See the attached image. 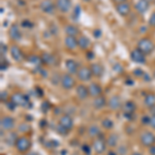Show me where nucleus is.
<instances>
[{"instance_id":"1","label":"nucleus","mask_w":155,"mask_h":155,"mask_svg":"<svg viewBox=\"0 0 155 155\" xmlns=\"http://www.w3.org/2000/svg\"><path fill=\"white\" fill-rule=\"evenodd\" d=\"M155 45L149 37H143L137 41V49L141 50L145 55H149L154 51Z\"/></svg>"},{"instance_id":"2","label":"nucleus","mask_w":155,"mask_h":155,"mask_svg":"<svg viewBox=\"0 0 155 155\" xmlns=\"http://www.w3.org/2000/svg\"><path fill=\"white\" fill-rule=\"evenodd\" d=\"M15 147H16V149L18 150L20 153L25 154L31 148V140L27 137H19Z\"/></svg>"},{"instance_id":"3","label":"nucleus","mask_w":155,"mask_h":155,"mask_svg":"<svg viewBox=\"0 0 155 155\" xmlns=\"http://www.w3.org/2000/svg\"><path fill=\"white\" fill-rule=\"evenodd\" d=\"M60 85L64 90H71L76 87V80L71 74H64L60 78Z\"/></svg>"},{"instance_id":"4","label":"nucleus","mask_w":155,"mask_h":155,"mask_svg":"<svg viewBox=\"0 0 155 155\" xmlns=\"http://www.w3.org/2000/svg\"><path fill=\"white\" fill-rule=\"evenodd\" d=\"M140 143L142 144V146L146 147V148L153 146V145H155V134L150 130L144 131L140 137Z\"/></svg>"},{"instance_id":"5","label":"nucleus","mask_w":155,"mask_h":155,"mask_svg":"<svg viewBox=\"0 0 155 155\" xmlns=\"http://www.w3.org/2000/svg\"><path fill=\"white\" fill-rule=\"evenodd\" d=\"M107 141L104 137H101V134L98 137H96L92 143V149L96 154H104V152L107 150Z\"/></svg>"},{"instance_id":"6","label":"nucleus","mask_w":155,"mask_h":155,"mask_svg":"<svg viewBox=\"0 0 155 155\" xmlns=\"http://www.w3.org/2000/svg\"><path fill=\"white\" fill-rule=\"evenodd\" d=\"M11 101L12 104H15L17 107H28L29 104V98L27 95H25L23 93H14L11 97Z\"/></svg>"},{"instance_id":"7","label":"nucleus","mask_w":155,"mask_h":155,"mask_svg":"<svg viewBox=\"0 0 155 155\" xmlns=\"http://www.w3.org/2000/svg\"><path fill=\"white\" fill-rule=\"evenodd\" d=\"M15 124H16V121L11 116H3L0 119V127L3 130H12L15 128Z\"/></svg>"},{"instance_id":"8","label":"nucleus","mask_w":155,"mask_h":155,"mask_svg":"<svg viewBox=\"0 0 155 155\" xmlns=\"http://www.w3.org/2000/svg\"><path fill=\"white\" fill-rule=\"evenodd\" d=\"M77 77L81 82H89L90 80L92 79V77H93V74H92L90 67L83 66L79 69V71H78V74H77Z\"/></svg>"},{"instance_id":"9","label":"nucleus","mask_w":155,"mask_h":155,"mask_svg":"<svg viewBox=\"0 0 155 155\" xmlns=\"http://www.w3.org/2000/svg\"><path fill=\"white\" fill-rule=\"evenodd\" d=\"M59 125H61L63 128H65L66 130L71 131L74 127V119L71 115L68 114H63L62 116H60L59 118Z\"/></svg>"},{"instance_id":"10","label":"nucleus","mask_w":155,"mask_h":155,"mask_svg":"<svg viewBox=\"0 0 155 155\" xmlns=\"http://www.w3.org/2000/svg\"><path fill=\"white\" fill-rule=\"evenodd\" d=\"M41 9L47 15H53L56 11V3H54L52 0H42L41 2Z\"/></svg>"},{"instance_id":"11","label":"nucleus","mask_w":155,"mask_h":155,"mask_svg":"<svg viewBox=\"0 0 155 155\" xmlns=\"http://www.w3.org/2000/svg\"><path fill=\"white\" fill-rule=\"evenodd\" d=\"M130 59L136 63L139 64H145L146 63V55H145L141 50L139 49H134L131 51L130 53Z\"/></svg>"},{"instance_id":"12","label":"nucleus","mask_w":155,"mask_h":155,"mask_svg":"<svg viewBox=\"0 0 155 155\" xmlns=\"http://www.w3.org/2000/svg\"><path fill=\"white\" fill-rule=\"evenodd\" d=\"M76 94L78 98L81 101H85L88 98V96H90L88 87L85 86L84 84H79L78 86H76Z\"/></svg>"},{"instance_id":"13","label":"nucleus","mask_w":155,"mask_h":155,"mask_svg":"<svg viewBox=\"0 0 155 155\" xmlns=\"http://www.w3.org/2000/svg\"><path fill=\"white\" fill-rule=\"evenodd\" d=\"M130 9H131V6L127 1L116 4V12L122 17H126L127 15L130 12Z\"/></svg>"},{"instance_id":"14","label":"nucleus","mask_w":155,"mask_h":155,"mask_svg":"<svg viewBox=\"0 0 155 155\" xmlns=\"http://www.w3.org/2000/svg\"><path fill=\"white\" fill-rule=\"evenodd\" d=\"M55 3H56L57 9L62 14L68 12L71 7V0H56Z\"/></svg>"},{"instance_id":"15","label":"nucleus","mask_w":155,"mask_h":155,"mask_svg":"<svg viewBox=\"0 0 155 155\" xmlns=\"http://www.w3.org/2000/svg\"><path fill=\"white\" fill-rule=\"evenodd\" d=\"M9 53H11L12 58L15 60L16 62H21L22 60L24 59V54L22 52V50L19 48L18 46L14 45V46L11 47L9 49Z\"/></svg>"},{"instance_id":"16","label":"nucleus","mask_w":155,"mask_h":155,"mask_svg":"<svg viewBox=\"0 0 155 155\" xmlns=\"http://www.w3.org/2000/svg\"><path fill=\"white\" fill-rule=\"evenodd\" d=\"M107 107L112 111H118L119 109L122 107V101L121 98L118 95H113L111 98L107 101Z\"/></svg>"},{"instance_id":"17","label":"nucleus","mask_w":155,"mask_h":155,"mask_svg":"<svg viewBox=\"0 0 155 155\" xmlns=\"http://www.w3.org/2000/svg\"><path fill=\"white\" fill-rule=\"evenodd\" d=\"M8 35L12 39V41H21L22 38V33L20 31V28L17 24H12L11 26V28L8 30Z\"/></svg>"},{"instance_id":"18","label":"nucleus","mask_w":155,"mask_h":155,"mask_svg":"<svg viewBox=\"0 0 155 155\" xmlns=\"http://www.w3.org/2000/svg\"><path fill=\"white\" fill-rule=\"evenodd\" d=\"M65 68L67 69V72L71 74H77L79 71V64L76 60L74 59H67L65 61Z\"/></svg>"},{"instance_id":"19","label":"nucleus","mask_w":155,"mask_h":155,"mask_svg":"<svg viewBox=\"0 0 155 155\" xmlns=\"http://www.w3.org/2000/svg\"><path fill=\"white\" fill-rule=\"evenodd\" d=\"M149 7L150 3L148 0H137L136 2V5H134V8L140 15H144L149 9Z\"/></svg>"},{"instance_id":"20","label":"nucleus","mask_w":155,"mask_h":155,"mask_svg":"<svg viewBox=\"0 0 155 155\" xmlns=\"http://www.w3.org/2000/svg\"><path fill=\"white\" fill-rule=\"evenodd\" d=\"M88 90H89V95L91 97H93V98L102 95V89H101V85L97 83L90 84L88 86Z\"/></svg>"},{"instance_id":"21","label":"nucleus","mask_w":155,"mask_h":155,"mask_svg":"<svg viewBox=\"0 0 155 155\" xmlns=\"http://www.w3.org/2000/svg\"><path fill=\"white\" fill-rule=\"evenodd\" d=\"M64 45H65L66 49L69 50V51H74L76 50L79 45H78V38L76 36H69L67 35L64 39Z\"/></svg>"},{"instance_id":"22","label":"nucleus","mask_w":155,"mask_h":155,"mask_svg":"<svg viewBox=\"0 0 155 155\" xmlns=\"http://www.w3.org/2000/svg\"><path fill=\"white\" fill-rule=\"evenodd\" d=\"M107 104V98L104 95L95 97V98L93 99V102H92V106H93V107L95 110L104 109Z\"/></svg>"},{"instance_id":"23","label":"nucleus","mask_w":155,"mask_h":155,"mask_svg":"<svg viewBox=\"0 0 155 155\" xmlns=\"http://www.w3.org/2000/svg\"><path fill=\"white\" fill-rule=\"evenodd\" d=\"M41 62L46 65H54L56 63V58L53 54L48 53V52H45V53L41 54Z\"/></svg>"},{"instance_id":"24","label":"nucleus","mask_w":155,"mask_h":155,"mask_svg":"<svg viewBox=\"0 0 155 155\" xmlns=\"http://www.w3.org/2000/svg\"><path fill=\"white\" fill-rule=\"evenodd\" d=\"M122 110H123L124 114H134L137 110V106L132 101H127L122 106Z\"/></svg>"},{"instance_id":"25","label":"nucleus","mask_w":155,"mask_h":155,"mask_svg":"<svg viewBox=\"0 0 155 155\" xmlns=\"http://www.w3.org/2000/svg\"><path fill=\"white\" fill-rule=\"evenodd\" d=\"M90 69H91L93 76L96 78H101L102 74H104V66L99 63H92L91 66H90Z\"/></svg>"},{"instance_id":"26","label":"nucleus","mask_w":155,"mask_h":155,"mask_svg":"<svg viewBox=\"0 0 155 155\" xmlns=\"http://www.w3.org/2000/svg\"><path fill=\"white\" fill-rule=\"evenodd\" d=\"M78 45H79V48L82 50H88L91 42H90V39L87 36L81 35L78 38Z\"/></svg>"},{"instance_id":"27","label":"nucleus","mask_w":155,"mask_h":155,"mask_svg":"<svg viewBox=\"0 0 155 155\" xmlns=\"http://www.w3.org/2000/svg\"><path fill=\"white\" fill-rule=\"evenodd\" d=\"M106 141H107V147H110V148H115V147H117V145H118L119 137L116 134H111L107 137Z\"/></svg>"},{"instance_id":"28","label":"nucleus","mask_w":155,"mask_h":155,"mask_svg":"<svg viewBox=\"0 0 155 155\" xmlns=\"http://www.w3.org/2000/svg\"><path fill=\"white\" fill-rule=\"evenodd\" d=\"M101 134V130L97 125H90L88 127V136L92 139H96Z\"/></svg>"},{"instance_id":"29","label":"nucleus","mask_w":155,"mask_h":155,"mask_svg":"<svg viewBox=\"0 0 155 155\" xmlns=\"http://www.w3.org/2000/svg\"><path fill=\"white\" fill-rule=\"evenodd\" d=\"M64 31H65L66 35H69V36H77L80 34V30L77 28L74 25H66L65 27H64Z\"/></svg>"},{"instance_id":"30","label":"nucleus","mask_w":155,"mask_h":155,"mask_svg":"<svg viewBox=\"0 0 155 155\" xmlns=\"http://www.w3.org/2000/svg\"><path fill=\"white\" fill-rule=\"evenodd\" d=\"M144 104L147 107H155V94L154 93H149L145 96L144 98Z\"/></svg>"},{"instance_id":"31","label":"nucleus","mask_w":155,"mask_h":155,"mask_svg":"<svg viewBox=\"0 0 155 155\" xmlns=\"http://www.w3.org/2000/svg\"><path fill=\"white\" fill-rule=\"evenodd\" d=\"M18 139H19V137L17 136V134L11 132V134H8L5 137H4V141H5V143L8 145V146H15Z\"/></svg>"},{"instance_id":"32","label":"nucleus","mask_w":155,"mask_h":155,"mask_svg":"<svg viewBox=\"0 0 155 155\" xmlns=\"http://www.w3.org/2000/svg\"><path fill=\"white\" fill-rule=\"evenodd\" d=\"M101 127H102V128H104V129H107V130H110V129H112L114 127L113 120L110 119V118H104L101 121Z\"/></svg>"},{"instance_id":"33","label":"nucleus","mask_w":155,"mask_h":155,"mask_svg":"<svg viewBox=\"0 0 155 155\" xmlns=\"http://www.w3.org/2000/svg\"><path fill=\"white\" fill-rule=\"evenodd\" d=\"M28 61L31 62V63H34V64H41V63H42V62H41V57H38V56H36V55H31V56H29Z\"/></svg>"},{"instance_id":"34","label":"nucleus","mask_w":155,"mask_h":155,"mask_svg":"<svg viewBox=\"0 0 155 155\" xmlns=\"http://www.w3.org/2000/svg\"><path fill=\"white\" fill-rule=\"evenodd\" d=\"M30 130V125H28L27 123H22L20 124L19 126V131L21 132V134H26V132H28Z\"/></svg>"},{"instance_id":"35","label":"nucleus","mask_w":155,"mask_h":155,"mask_svg":"<svg viewBox=\"0 0 155 155\" xmlns=\"http://www.w3.org/2000/svg\"><path fill=\"white\" fill-rule=\"evenodd\" d=\"M21 26L24 27V28H26V29L32 28V27H33V23H32L31 21H29V20H24V21L21 23Z\"/></svg>"},{"instance_id":"36","label":"nucleus","mask_w":155,"mask_h":155,"mask_svg":"<svg viewBox=\"0 0 155 155\" xmlns=\"http://www.w3.org/2000/svg\"><path fill=\"white\" fill-rule=\"evenodd\" d=\"M82 151L84 152V154H86V155H90V152H91V148H90L89 145L84 144L83 146H82Z\"/></svg>"},{"instance_id":"37","label":"nucleus","mask_w":155,"mask_h":155,"mask_svg":"<svg viewBox=\"0 0 155 155\" xmlns=\"http://www.w3.org/2000/svg\"><path fill=\"white\" fill-rule=\"evenodd\" d=\"M0 99H1L2 102H6L7 99H8V93L6 91H2L1 94H0Z\"/></svg>"},{"instance_id":"38","label":"nucleus","mask_w":155,"mask_h":155,"mask_svg":"<svg viewBox=\"0 0 155 155\" xmlns=\"http://www.w3.org/2000/svg\"><path fill=\"white\" fill-rule=\"evenodd\" d=\"M150 118H151V117L146 116V115L143 116V117H142V124H143V125H149V124H150Z\"/></svg>"},{"instance_id":"39","label":"nucleus","mask_w":155,"mask_h":155,"mask_svg":"<svg viewBox=\"0 0 155 155\" xmlns=\"http://www.w3.org/2000/svg\"><path fill=\"white\" fill-rule=\"evenodd\" d=\"M80 11H81V7H80L79 5L76 6V8H74V18L78 20L80 17Z\"/></svg>"},{"instance_id":"40","label":"nucleus","mask_w":155,"mask_h":155,"mask_svg":"<svg viewBox=\"0 0 155 155\" xmlns=\"http://www.w3.org/2000/svg\"><path fill=\"white\" fill-rule=\"evenodd\" d=\"M149 25L151 27H155V12L153 14L150 16V19H149Z\"/></svg>"},{"instance_id":"41","label":"nucleus","mask_w":155,"mask_h":155,"mask_svg":"<svg viewBox=\"0 0 155 155\" xmlns=\"http://www.w3.org/2000/svg\"><path fill=\"white\" fill-rule=\"evenodd\" d=\"M57 130H58L59 134H68V130H66L65 128H63L61 125H59L58 124V127H57Z\"/></svg>"},{"instance_id":"42","label":"nucleus","mask_w":155,"mask_h":155,"mask_svg":"<svg viewBox=\"0 0 155 155\" xmlns=\"http://www.w3.org/2000/svg\"><path fill=\"white\" fill-rule=\"evenodd\" d=\"M126 152H127V148L125 146H120V148L118 150V153L120 155H125Z\"/></svg>"},{"instance_id":"43","label":"nucleus","mask_w":155,"mask_h":155,"mask_svg":"<svg viewBox=\"0 0 155 155\" xmlns=\"http://www.w3.org/2000/svg\"><path fill=\"white\" fill-rule=\"evenodd\" d=\"M134 74L137 77H142V76H144V71H142L141 68H137L136 71H134Z\"/></svg>"},{"instance_id":"44","label":"nucleus","mask_w":155,"mask_h":155,"mask_svg":"<svg viewBox=\"0 0 155 155\" xmlns=\"http://www.w3.org/2000/svg\"><path fill=\"white\" fill-rule=\"evenodd\" d=\"M93 35H94V37H96V38H99V37L101 36V29H95L93 31Z\"/></svg>"},{"instance_id":"45","label":"nucleus","mask_w":155,"mask_h":155,"mask_svg":"<svg viewBox=\"0 0 155 155\" xmlns=\"http://www.w3.org/2000/svg\"><path fill=\"white\" fill-rule=\"evenodd\" d=\"M150 126L152 127L153 129H155V115H152L151 118H150Z\"/></svg>"},{"instance_id":"46","label":"nucleus","mask_w":155,"mask_h":155,"mask_svg":"<svg viewBox=\"0 0 155 155\" xmlns=\"http://www.w3.org/2000/svg\"><path fill=\"white\" fill-rule=\"evenodd\" d=\"M114 69L117 72H123V67H122V65H120V64H116L114 66Z\"/></svg>"},{"instance_id":"47","label":"nucleus","mask_w":155,"mask_h":155,"mask_svg":"<svg viewBox=\"0 0 155 155\" xmlns=\"http://www.w3.org/2000/svg\"><path fill=\"white\" fill-rule=\"evenodd\" d=\"M1 55H3V54H5L6 53V50H7V48H6V46H5V44H3V42H1Z\"/></svg>"},{"instance_id":"48","label":"nucleus","mask_w":155,"mask_h":155,"mask_svg":"<svg viewBox=\"0 0 155 155\" xmlns=\"http://www.w3.org/2000/svg\"><path fill=\"white\" fill-rule=\"evenodd\" d=\"M149 154L150 155H155V145H153V146L149 147Z\"/></svg>"},{"instance_id":"49","label":"nucleus","mask_w":155,"mask_h":155,"mask_svg":"<svg viewBox=\"0 0 155 155\" xmlns=\"http://www.w3.org/2000/svg\"><path fill=\"white\" fill-rule=\"evenodd\" d=\"M44 107H46V111H48V110H49L50 104H49V102H48V101L42 102V104H41V109H44Z\"/></svg>"},{"instance_id":"50","label":"nucleus","mask_w":155,"mask_h":155,"mask_svg":"<svg viewBox=\"0 0 155 155\" xmlns=\"http://www.w3.org/2000/svg\"><path fill=\"white\" fill-rule=\"evenodd\" d=\"M86 57L88 59H92L94 57V54H93V52H87V54H86Z\"/></svg>"},{"instance_id":"51","label":"nucleus","mask_w":155,"mask_h":155,"mask_svg":"<svg viewBox=\"0 0 155 155\" xmlns=\"http://www.w3.org/2000/svg\"><path fill=\"white\" fill-rule=\"evenodd\" d=\"M24 155H39V154L35 151H28V152H26Z\"/></svg>"},{"instance_id":"52","label":"nucleus","mask_w":155,"mask_h":155,"mask_svg":"<svg viewBox=\"0 0 155 155\" xmlns=\"http://www.w3.org/2000/svg\"><path fill=\"white\" fill-rule=\"evenodd\" d=\"M113 1L115 3H121V2H124V1H126V0H113Z\"/></svg>"},{"instance_id":"53","label":"nucleus","mask_w":155,"mask_h":155,"mask_svg":"<svg viewBox=\"0 0 155 155\" xmlns=\"http://www.w3.org/2000/svg\"><path fill=\"white\" fill-rule=\"evenodd\" d=\"M107 155H117V153H116L115 151H110V152H109V154H107Z\"/></svg>"},{"instance_id":"54","label":"nucleus","mask_w":155,"mask_h":155,"mask_svg":"<svg viewBox=\"0 0 155 155\" xmlns=\"http://www.w3.org/2000/svg\"><path fill=\"white\" fill-rule=\"evenodd\" d=\"M131 155H142V154L140 153V152H134V153H132Z\"/></svg>"},{"instance_id":"55","label":"nucleus","mask_w":155,"mask_h":155,"mask_svg":"<svg viewBox=\"0 0 155 155\" xmlns=\"http://www.w3.org/2000/svg\"><path fill=\"white\" fill-rule=\"evenodd\" d=\"M153 77H154V79H155V71H154V72H153Z\"/></svg>"},{"instance_id":"56","label":"nucleus","mask_w":155,"mask_h":155,"mask_svg":"<svg viewBox=\"0 0 155 155\" xmlns=\"http://www.w3.org/2000/svg\"><path fill=\"white\" fill-rule=\"evenodd\" d=\"M84 1H90V0H84Z\"/></svg>"},{"instance_id":"57","label":"nucleus","mask_w":155,"mask_h":155,"mask_svg":"<svg viewBox=\"0 0 155 155\" xmlns=\"http://www.w3.org/2000/svg\"><path fill=\"white\" fill-rule=\"evenodd\" d=\"M154 2H155V1H154Z\"/></svg>"}]
</instances>
